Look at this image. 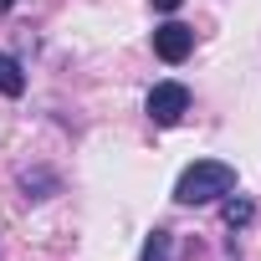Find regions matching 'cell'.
Listing matches in <instances>:
<instances>
[{
  "label": "cell",
  "instance_id": "1",
  "mask_svg": "<svg viewBox=\"0 0 261 261\" xmlns=\"http://www.w3.org/2000/svg\"><path fill=\"white\" fill-rule=\"evenodd\" d=\"M230 190H236V169H230V164H220V159H195V164L179 174L174 200H179V205H210V200H225Z\"/></svg>",
  "mask_w": 261,
  "mask_h": 261
},
{
  "label": "cell",
  "instance_id": "2",
  "mask_svg": "<svg viewBox=\"0 0 261 261\" xmlns=\"http://www.w3.org/2000/svg\"><path fill=\"white\" fill-rule=\"evenodd\" d=\"M144 113H149L159 128H174V123L190 113V87H185V82H154V92L144 97Z\"/></svg>",
  "mask_w": 261,
  "mask_h": 261
},
{
  "label": "cell",
  "instance_id": "3",
  "mask_svg": "<svg viewBox=\"0 0 261 261\" xmlns=\"http://www.w3.org/2000/svg\"><path fill=\"white\" fill-rule=\"evenodd\" d=\"M190 51H195V31H190V26H179V21H164V26L154 31V57H159V62L179 67Z\"/></svg>",
  "mask_w": 261,
  "mask_h": 261
},
{
  "label": "cell",
  "instance_id": "4",
  "mask_svg": "<svg viewBox=\"0 0 261 261\" xmlns=\"http://www.w3.org/2000/svg\"><path fill=\"white\" fill-rule=\"evenodd\" d=\"M220 215H225V225H230V230H246V225L256 220V205H251L246 195H236V190H230V195H225V205H220Z\"/></svg>",
  "mask_w": 261,
  "mask_h": 261
},
{
  "label": "cell",
  "instance_id": "5",
  "mask_svg": "<svg viewBox=\"0 0 261 261\" xmlns=\"http://www.w3.org/2000/svg\"><path fill=\"white\" fill-rule=\"evenodd\" d=\"M0 92H6V97H21L26 92V72H21L16 57H0Z\"/></svg>",
  "mask_w": 261,
  "mask_h": 261
},
{
  "label": "cell",
  "instance_id": "6",
  "mask_svg": "<svg viewBox=\"0 0 261 261\" xmlns=\"http://www.w3.org/2000/svg\"><path fill=\"white\" fill-rule=\"evenodd\" d=\"M144 261H174V241H169V230H164V225L144 241Z\"/></svg>",
  "mask_w": 261,
  "mask_h": 261
},
{
  "label": "cell",
  "instance_id": "7",
  "mask_svg": "<svg viewBox=\"0 0 261 261\" xmlns=\"http://www.w3.org/2000/svg\"><path fill=\"white\" fill-rule=\"evenodd\" d=\"M149 6H154V11H164V16H169V11H179V6H185V0H149Z\"/></svg>",
  "mask_w": 261,
  "mask_h": 261
},
{
  "label": "cell",
  "instance_id": "8",
  "mask_svg": "<svg viewBox=\"0 0 261 261\" xmlns=\"http://www.w3.org/2000/svg\"><path fill=\"white\" fill-rule=\"evenodd\" d=\"M11 6H16V0H0V11H11Z\"/></svg>",
  "mask_w": 261,
  "mask_h": 261
}]
</instances>
